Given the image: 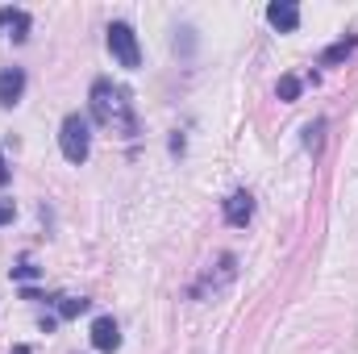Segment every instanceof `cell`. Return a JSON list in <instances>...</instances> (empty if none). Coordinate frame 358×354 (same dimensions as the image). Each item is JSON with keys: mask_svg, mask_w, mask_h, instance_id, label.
<instances>
[{"mask_svg": "<svg viewBox=\"0 0 358 354\" xmlns=\"http://www.w3.org/2000/svg\"><path fill=\"white\" fill-rule=\"evenodd\" d=\"M104 46H108V55H113L117 67H125V71H138L142 67V42H138V29L129 21H108Z\"/></svg>", "mask_w": 358, "mask_h": 354, "instance_id": "cell-3", "label": "cell"}, {"mask_svg": "<svg viewBox=\"0 0 358 354\" xmlns=\"http://www.w3.org/2000/svg\"><path fill=\"white\" fill-rule=\"evenodd\" d=\"M8 176H13V171H8V163H4V155H0V187L8 183Z\"/></svg>", "mask_w": 358, "mask_h": 354, "instance_id": "cell-18", "label": "cell"}, {"mask_svg": "<svg viewBox=\"0 0 358 354\" xmlns=\"http://www.w3.org/2000/svg\"><path fill=\"white\" fill-rule=\"evenodd\" d=\"M183 146H187V142H183V134L176 129V134H171V155H176V159L183 155Z\"/></svg>", "mask_w": 358, "mask_h": 354, "instance_id": "cell-17", "label": "cell"}, {"mask_svg": "<svg viewBox=\"0 0 358 354\" xmlns=\"http://www.w3.org/2000/svg\"><path fill=\"white\" fill-rule=\"evenodd\" d=\"M13 217H17V204L13 200H0V225H13Z\"/></svg>", "mask_w": 358, "mask_h": 354, "instance_id": "cell-16", "label": "cell"}, {"mask_svg": "<svg viewBox=\"0 0 358 354\" xmlns=\"http://www.w3.org/2000/svg\"><path fill=\"white\" fill-rule=\"evenodd\" d=\"M88 104H92V117H96L104 129H113V134H121V138H138V113H134V104H129V92L117 88L108 76H96V80H92Z\"/></svg>", "mask_w": 358, "mask_h": 354, "instance_id": "cell-1", "label": "cell"}, {"mask_svg": "<svg viewBox=\"0 0 358 354\" xmlns=\"http://www.w3.org/2000/svg\"><path fill=\"white\" fill-rule=\"evenodd\" d=\"M8 275H13L17 283H29V279H38V275H42V267H38V263H29V259H21L17 267H8Z\"/></svg>", "mask_w": 358, "mask_h": 354, "instance_id": "cell-15", "label": "cell"}, {"mask_svg": "<svg viewBox=\"0 0 358 354\" xmlns=\"http://www.w3.org/2000/svg\"><path fill=\"white\" fill-rule=\"evenodd\" d=\"M13 354H34L29 346H13Z\"/></svg>", "mask_w": 358, "mask_h": 354, "instance_id": "cell-19", "label": "cell"}, {"mask_svg": "<svg viewBox=\"0 0 358 354\" xmlns=\"http://www.w3.org/2000/svg\"><path fill=\"white\" fill-rule=\"evenodd\" d=\"M59 150L71 167H84L92 155V125L84 113H67L63 125H59Z\"/></svg>", "mask_w": 358, "mask_h": 354, "instance_id": "cell-2", "label": "cell"}, {"mask_svg": "<svg viewBox=\"0 0 358 354\" xmlns=\"http://www.w3.org/2000/svg\"><path fill=\"white\" fill-rule=\"evenodd\" d=\"M325 125H329L325 117H313V121L304 125V150H308L313 159H317V155H321V146H325Z\"/></svg>", "mask_w": 358, "mask_h": 354, "instance_id": "cell-11", "label": "cell"}, {"mask_svg": "<svg viewBox=\"0 0 358 354\" xmlns=\"http://www.w3.org/2000/svg\"><path fill=\"white\" fill-rule=\"evenodd\" d=\"M0 29H8V38L13 42H25L29 38V13L25 8H0Z\"/></svg>", "mask_w": 358, "mask_h": 354, "instance_id": "cell-10", "label": "cell"}, {"mask_svg": "<svg viewBox=\"0 0 358 354\" xmlns=\"http://www.w3.org/2000/svg\"><path fill=\"white\" fill-rule=\"evenodd\" d=\"M234 275H238V255H221V259H217V267H208V271H204V275L187 288V296H192V300H204L208 292L217 296V292H225V288L234 283Z\"/></svg>", "mask_w": 358, "mask_h": 354, "instance_id": "cell-4", "label": "cell"}, {"mask_svg": "<svg viewBox=\"0 0 358 354\" xmlns=\"http://www.w3.org/2000/svg\"><path fill=\"white\" fill-rule=\"evenodd\" d=\"M55 304H59V321H76L80 313L92 309L88 296H55Z\"/></svg>", "mask_w": 358, "mask_h": 354, "instance_id": "cell-12", "label": "cell"}, {"mask_svg": "<svg viewBox=\"0 0 358 354\" xmlns=\"http://www.w3.org/2000/svg\"><path fill=\"white\" fill-rule=\"evenodd\" d=\"M300 92H304V80H300V76H279V88H275V96H279L283 104L300 100Z\"/></svg>", "mask_w": 358, "mask_h": 354, "instance_id": "cell-13", "label": "cell"}, {"mask_svg": "<svg viewBox=\"0 0 358 354\" xmlns=\"http://www.w3.org/2000/svg\"><path fill=\"white\" fill-rule=\"evenodd\" d=\"M221 213H225V225L246 229V225L255 221V196H250L246 187H238V192H229V196L221 200Z\"/></svg>", "mask_w": 358, "mask_h": 354, "instance_id": "cell-5", "label": "cell"}, {"mask_svg": "<svg viewBox=\"0 0 358 354\" xmlns=\"http://www.w3.org/2000/svg\"><path fill=\"white\" fill-rule=\"evenodd\" d=\"M92 346L100 354L121 351V325H117L113 317H96V321H92Z\"/></svg>", "mask_w": 358, "mask_h": 354, "instance_id": "cell-8", "label": "cell"}, {"mask_svg": "<svg viewBox=\"0 0 358 354\" xmlns=\"http://www.w3.org/2000/svg\"><path fill=\"white\" fill-rule=\"evenodd\" d=\"M25 67H4L0 71V108H13V104H21V96H25Z\"/></svg>", "mask_w": 358, "mask_h": 354, "instance_id": "cell-7", "label": "cell"}, {"mask_svg": "<svg viewBox=\"0 0 358 354\" xmlns=\"http://www.w3.org/2000/svg\"><path fill=\"white\" fill-rule=\"evenodd\" d=\"M267 21H271V29H279V34H296L300 29V4L296 0H271Z\"/></svg>", "mask_w": 358, "mask_h": 354, "instance_id": "cell-6", "label": "cell"}, {"mask_svg": "<svg viewBox=\"0 0 358 354\" xmlns=\"http://www.w3.org/2000/svg\"><path fill=\"white\" fill-rule=\"evenodd\" d=\"M358 50V34H346V38H338V42H329L325 50H321V67H338V63H346L350 55Z\"/></svg>", "mask_w": 358, "mask_h": 354, "instance_id": "cell-9", "label": "cell"}, {"mask_svg": "<svg viewBox=\"0 0 358 354\" xmlns=\"http://www.w3.org/2000/svg\"><path fill=\"white\" fill-rule=\"evenodd\" d=\"M176 55H183V59L196 55V29L192 25H176Z\"/></svg>", "mask_w": 358, "mask_h": 354, "instance_id": "cell-14", "label": "cell"}]
</instances>
